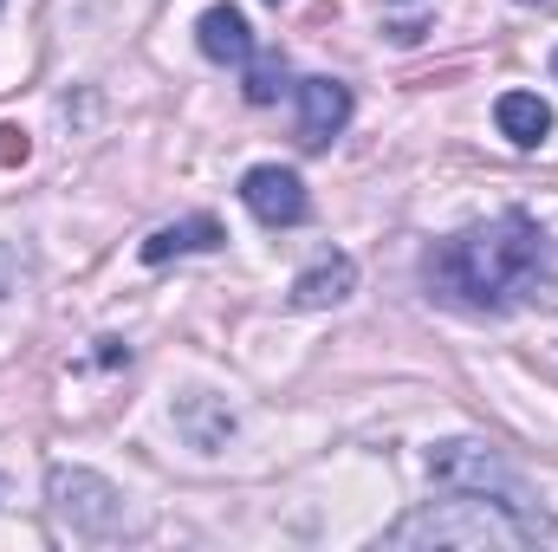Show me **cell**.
<instances>
[{
	"label": "cell",
	"mask_w": 558,
	"mask_h": 552,
	"mask_svg": "<svg viewBox=\"0 0 558 552\" xmlns=\"http://www.w3.org/2000/svg\"><path fill=\"white\" fill-rule=\"evenodd\" d=\"M428 292L454 312H481V319H500L526 299H539V286L553 279V248H546V228L520 208L481 221V228H461L448 235L428 261Z\"/></svg>",
	"instance_id": "cell-1"
},
{
	"label": "cell",
	"mask_w": 558,
	"mask_h": 552,
	"mask_svg": "<svg viewBox=\"0 0 558 552\" xmlns=\"http://www.w3.org/2000/svg\"><path fill=\"white\" fill-rule=\"evenodd\" d=\"M553 527L539 507H513L500 494H468L448 488V501H428L416 514H403L397 527H384L377 547L390 552H526L539 547Z\"/></svg>",
	"instance_id": "cell-2"
},
{
	"label": "cell",
	"mask_w": 558,
	"mask_h": 552,
	"mask_svg": "<svg viewBox=\"0 0 558 552\" xmlns=\"http://www.w3.org/2000/svg\"><path fill=\"white\" fill-rule=\"evenodd\" d=\"M46 501H52V514H59L72 533H85V540H111V533H124V488L105 481L98 468L52 461V468H46Z\"/></svg>",
	"instance_id": "cell-3"
},
{
	"label": "cell",
	"mask_w": 558,
	"mask_h": 552,
	"mask_svg": "<svg viewBox=\"0 0 558 552\" xmlns=\"http://www.w3.org/2000/svg\"><path fill=\"white\" fill-rule=\"evenodd\" d=\"M428 475H435L441 488L500 494V501H513V507H533V501H526V481H520V468H513L500 448H487V442H468V435H454V442H435V448H428Z\"/></svg>",
	"instance_id": "cell-4"
},
{
	"label": "cell",
	"mask_w": 558,
	"mask_h": 552,
	"mask_svg": "<svg viewBox=\"0 0 558 552\" xmlns=\"http://www.w3.org/2000/svg\"><path fill=\"white\" fill-rule=\"evenodd\" d=\"M241 202H247L267 228H299V221L312 215L299 169H279V163H260V169H247V176H241Z\"/></svg>",
	"instance_id": "cell-5"
},
{
	"label": "cell",
	"mask_w": 558,
	"mask_h": 552,
	"mask_svg": "<svg viewBox=\"0 0 558 552\" xmlns=\"http://www.w3.org/2000/svg\"><path fill=\"white\" fill-rule=\"evenodd\" d=\"M344 124H351V85L305 79L299 85V143L305 149H325L331 137H344Z\"/></svg>",
	"instance_id": "cell-6"
},
{
	"label": "cell",
	"mask_w": 558,
	"mask_h": 552,
	"mask_svg": "<svg viewBox=\"0 0 558 552\" xmlns=\"http://www.w3.org/2000/svg\"><path fill=\"white\" fill-rule=\"evenodd\" d=\"M195 39H202V52H208L215 65H247V59H254V26H247V13L228 7V0L195 20Z\"/></svg>",
	"instance_id": "cell-7"
},
{
	"label": "cell",
	"mask_w": 558,
	"mask_h": 552,
	"mask_svg": "<svg viewBox=\"0 0 558 552\" xmlns=\"http://www.w3.org/2000/svg\"><path fill=\"white\" fill-rule=\"evenodd\" d=\"M351 292H357V261L351 254H325L318 267H305V274L292 279V305L299 312H325V305H338Z\"/></svg>",
	"instance_id": "cell-8"
},
{
	"label": "cell",
	"mask_w": 558,
	"mask_h": 552,
	"mask_svg": "<svg viewBox=\"0 0 558 552\" xmlns=\"http://www.w3.org/2000/svg\"><path fill=\"white\" fill-rule=\"evenodd\" d=\"M175 429L189 435V448L221 455V448H228V435H234V410H228L221 397H208V391H189V397L175 404Z\"/></svg>",
	"instance_id": "cell-9"
},
{
	"label": "cell",
	"mask_w": 558,
	"mask_h": 552,
	"mask_svg": "<svg viewBox=\"0 0 558 552\" xmlns=\"http://www.w3.org/2000/svg\"><path fill=\"white\" fill-rule=\"evenodd\" d=\"M228 235H221V221L215 215H189V221H169V228H156L149 241H143V261L149 267H162V261H182V254H215Z\"/></svg>",
	"instance_id": "cell-10"
},
{
	"label": "cell",
	"mask_w": 558,
	"mask_h": 552,
	"mask_svg": "<svg viewBox=\"0 0 558 552\" xmlns=\"http://www.w3.org/2000/svg\"><path fill=\"white\" fill-rule=\"evenodd\" d=\"M494 124H500V137L520 143V149H539V143L553 137V105L539 98V92H507L500 105H494Z\"/></svg>",
	"instance_id": "cell-11"
},
{
	"label": "cell",
	"mask_w": 558,
	"mask_h": 552,
	"mask_svg": "<svg viewBox=\"0 0 558 552\" xmlns=\"http://www.w3.org/2000/svg\"><path fill=\"white\" fill-rule=\"evenodd\" d=\"M241 92H247V105H274L279 92H286V59H279V52H254Z\"/></svg>",
	"instance_id": "cell-12"
},
{
	"label": "cell",
	"mask_w": 558,
	"mask_h": 552,
	"mask_svg": "<svg viewBox=\"0 0 558 552\" xmlns=\"http://www.w3.org/2000/svg\"><path fill=\"white\" fill-rule=\"evenodd\" d=\"M26 149H33V143H26L20 124H0V163H26Z\"/></svg>",
	"instance_id": "cell-13"
},
{
	"label": "cell",
	"mask_w": 558,
	"mask_h": 552,
	"mask_svg": "<svg viewBox=\"0 0 558 552\" xmlns=\"http://www.w3.org/2000/svg\"><path fill=\"white\" fill-rule=\"evenodd\" d=\"M553 65H558V59H553Z\"/></svg>",
	"instance_id": "cell-14"
},
{
	"label": "cell",
	"mask_w": 558,
	"mask_h": 552,
	"mask_svg": "<svg viewBox=\"0 0 558 552\" xmlns=\"http://www.w3.org/2000/svg\"><path fill=\"white\" fill-rule=\"evenodd\" d=\"M274 7H279V0H274Z\"/></svg>",
	"instance_id": "cell-15"
}]
</instances>
